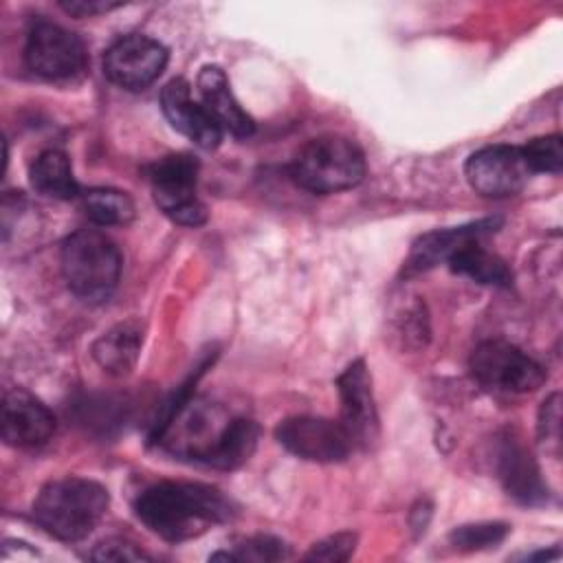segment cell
Returning a JSON list of instances; mask_svg holds the SVG:
<instances>
[{
    "mask_svg": "<svg viewBox=\"0 0 563 563\" xmlns=\"http://www.w3.org/2000/svg\"><path fill=\"white\" fill-rule=\"evenodd\" d=\"M446 264L453 273L464 275L477 284L501 288H508L512 284V271L508 268V264L499 255L486 251L479 242L462 246L446 260Z\"/></svg>",
    "mask_w": 563,
    "mask_h": 563,
    "instance_id": "cell-18",
    "label": "cell"
},
{
    "mask_svg": "<svg viewBox=\"0 0 563 563\" xmlns=\"http://www.w3.org/2000/svg\"><path fill=\"white\" fill-rule=\"evenodd\" d=\"M136 517L161 539L180 543L231 519V501L213 486L198 482H158L134 504Z\"/></svg>",
    "mask_w": 563,
    "mask_h": 563,
    "instance_id": "cell-1",
    "label": "cell"
},
{
    "mask_svg": "<svg viewBox=\"0 0 563 563\" xmlns=\"http://www.w3.org/2000/svg\"><path fill=\"white\" fill-rule=\"evenodd\" d=\"M167 48L147 35H125L117 40L103 57L106 77L125 90H145L165 70Z\"/></svg>",
    "mask_w": 563,
    "mask_h": 563,
    "instance_id": "cell-9",
    "label": "cell"
},
{
    "mask_svg": "<svg viewBox=\"0 0 563 563\" xmlns=\"http://www.w3.org/2000/svg\"><path fill=\"white\" fill-rule=\"evenodd\" d=\"M358 537L350 530L336 532L325 537L323 541L314 543L310 548V552L306 554L308 561H328V563H339V561H347L354 554Z\"/></svg>",
    "mask_w": 563,
    "mask_h": 563,
    "instance_id": "cell-26",
    "label": "cell"
},
{
    "mask_svg": "<svg viewBox=\"0 0 563 563\" xmlns=\"http://www.w3.org/2000/svg\"><path fill=\"white\" fill-rule=\"evenodd\" d=\"M196 86L200 92V103L222 132H229L235 139H246L255 132L253 119L231 92L229 79L220 66H205L198 73Z\"/></svg>",
    "mask_w": 563,
    "mask_h": 563,
    "instance_id": "cell-16",
    "label": "cell"
},
{
    "mask_svg": "<svg viewBox=\"0 0 563 563\" xmlns=\"http://www.w3.org/2000/svg\"><path fill=\"white\" fill-rule=\"evenodd\" d=\"M521 152L532 174H559L563 169V145L559 134L532 139Z\"/></svg>",
    "mask_w": 563,
    "mask_h": 563,
    "instance_id": "cell-23",
    "label": "cell"
},
{
    "mask_svg": "<svg viewBox=\"0 0 563 563\" xmlns=\"http://www.w3.org/2000/svg\"><path fill=\"white\" fill-rule=\"evenodd\" d=\"M108 490L86 477H62L44 484L33 501V519L59 541L86 539L108 510Z\"/></svg>",
    "mask_w": 563,
    "mask_h": 563,
    "instance_id": "cell-2",
    "label": "cell"
},
{
    "mask_svg": "<svg viewBox=\"0 0 563 563\" xmlns=\"http://www.w3.org/2000/svg\"><path fill=\"white\" fill-rule=\"evenodd\" d=\"M161 108L172 128L187 136L194 145L202 150H216L220 145L222 130L205 106L191 97V86L187 79L176 77L163 86Z\"/></svg>",
    "mask_w": 563,
    "mask_h": 563,
    "instance_id": "cell-14",
    "label": "cell"
},
{
    "mask_svg": "<svg viewBox=\"0 0 563 563\" xmlns=\"http://www.w3.org/2000/svg\"><path fill=\"white\" fill-rule=\"evenodd\" d=\"M59 7L75 15V18H90L99 13H108L112 9H119L121 2H108V0H62Z\"/></svg>",
    "mask_w": 563,
    "mask_h": 563,
    "instance_id": "cell-28",
    "label": "cell"
},
{
    "mask_svg": "<svg viewBox=\"0 0 563 563\" xmlns=\"http://www.w3.org/2000/svg\"><path fill=\"white\" fill-rule=\"evenodd\" d=\"M537 431H539V442L543 444V449L559 455V446H561V398H559V394H552L550 398L543 400V405L539 409Z\"/></svg>",
    "mask_w": 563,
    "mask_h": 563,
    "instance_id": "cell-25",
    "label": "cell"
},
{
    "mask_svg": "<svg viewBox=\"0 0 563 563\" xmlns=\"http://www.w3.org/2000/svg\"><path fill=\"white\" fill-rule=\"evenodd\" d=\"M510 532L508 523L501 521H484V523H468L460 526L449 534V541L455 550L475 552V550H490L497 548L506 534Z\"/></svg>",
    "mask_w": 563,
    "mask_h": 563,
    "instance_id": "cell-22",
    "label": "cell"
},
{
    "mask_svg": "<svg viewBox=\"0 0 563 563\" xmlns=\"http://www.w3.org/2000/svg\"><path fill=\"white\" fill-rule=\"evenodd\" d=\"M260 438V427L251 418L233 416L224 435L220 438L216 451L211 453L207 466L213 468H238L255 451Z\"/></svg>",
    "mask_w": 563,
    "mask_h": 563,
    "instance_id": "cell-20",
    "label": "cell"
},
{
    "mask_svg": "<svg viewBox=\"0 0 563 563\" xmlns=\"http://www.w3.org/2000/svg\"><path fill=\"white\" fill-rule=\"evenodd\" d=\"M31 185L35 191L57 200H70L81 196V189L73 176L68 156L62 150H44L31 165Z\"/></svg>",
    "mask_w": 563,
    "mask_h": 563,
    "instance_id": "cell-19",
    "label": "cell"
},
{
    "mask_svg": "<svg viewBox=\"0 0 563 563\" xmlns=\"http://www.w3.org/2000/svg\"><path fill=\"white\" fill-rule=\"evenodd\" d=\"M152 196L158 209L176 224L200 227L207 222V207L196 194L198 161L191 154H167L145 167Z\"/></svg>",
    "mask_w": 563,
    "mask_h": 563,
    "instance_id": "cell-5",
    "label": "cell"
},
{
    "mask_svg": "<svg viewBox=\"0 0 563 563\" xmlns=\"http://www.w3.org/2000/svg\"><path fill=\"white\" fill-rule=\"evenodd\" d=\"M24 59L37 77L57 81L70 79L84 68L86 51L75 33L55 22L40 20L29 31Z\"/></svg>",
    "mask_w": 563,
    "mask_h": 563,
    "instance_id": "cell-8",
    "label": "cell"
},
{
    "mask_svg": "<svg viewBox=\"0 0 563 563\" xmlns=\"http://www.w3.org/2000/svg\"><path fill=\"white\" fill-rule=\"evenodd\" d=\"M97 561H143L152 559L147 552H143L139 545L125 539H106L101 541L95 552L90 554Z\"/></svg>",
    "mask_w": 563,
    "mask_h": 563,
    "instance_id": "cell-27",
    "label": "cell"
},
{
    "mask_svg": "<svg viewBox=\"0 0 563 563\" xmlns=\"http://www.w3.org/2000/svg\"><path fill=\"white\" fill-rule=\"evenodd\" d=\"M275 438L288 453L319 464L343 462L354 449L339 420L317 416H292L282 420L275 429Z\"/></svg>",
    "mask_w": 563,
    "mask_h": 563,
    "instance_id": "cell-7",
    "label": "cell"
},
{
    "mask_svg": "<svg viewBox=\"0 0 563 563\" xmlns=\"http://www.w3.org/2000/svg\"><path fill=\"white\" fill-rule=\"evenodd\" d=\"M62 273L81 301L101 303L110 299L119 284L121 253L106 233L81 229L62 246Z\"/></svg>",
    "mask_w": 563,
    "mask_h": 563,
    "instance_id": "cell-4",
    "label": "cell"
},
{
    "mask_svg": "<svg viewBox=\"0 0 563 563\" xmlns=\"http://www.w3.org/2000/svg\"><path fill=\"white\" fill-rule=\"evenodd\" d=\"M499 227H501L499 218H484V220H477L471 224L424 233L413 242L402 273L407 277L424 273V271L438 266L440 262H446L462 246H466L471 242H482L486 235L495 233Z\"/></svg>",
    "mask_w": 563,
    "mask_h": 563,
    "instance_id": "cell-15",
    "label": "cell"
},
{
    "mask_svg": "<svg viewBox=\"0 0 563 563\" xmlns=\"http://www.w3.org/2000/svg\"><path fill=\"white\" fill-rule=\"evenodd\" d=\"M2 440L9 446L33 449L42 446L55 433L53 411L31 391L15 387L2 398Z\"/></svg>",
    "mask_w": 563,
    "mask_h": 563,
    "instance_id": "cell-12",
    "label": "cell"
},
{
    "mask_svg": "<svg viewBox=\"0 0 563 563\" xmlns=\"http://www.w3.org/2000/svg\"><path fill=\"white\" fill-rule=\"evenodd\" d=\"M81 207L86 216L99 227L128 224L134 220V202L125 191L110 187H92L81 191Z\"/></svg>",
    "mask_w": 563,
    "mask_h": 563,
    "instance_id": "cell-21",
    "label": "cell"
},
{
    "mask_svg": "<svg viewBox=\"0 0 563 563\" xmlns=\"http://www.w3.org/2000/svg\"><path fill=\"white\" fill-rule=\"evenodd\" d=\"M288 556L286 543L268 537V534H257V537H249L246 541L238 543L233 552H216L211 554V559H224V561H277Z\"/></svg>",
    "mask_w": 563,
    "mask_h": 563,
    "instance_id": "cell-24",
    "label": "cell"
},
{
    "mask_svg": "<svg viewBox=\"0 0 563 563\" xmlns=\"http://www.w3.org/2000/svg\"><path fill=\"white\" fill-rule=\"evenodd\" d=\"M363 150L345 136L310 139L290 161V178L310 194H336L356 187L365 176Z\"/></svg>",
    "mask_w": 563,
    "mask_h": 563,
    "instance_id": "cell-3",
    "label": "cell"
},
{
    "mask_svg": "<svg viewBox=\"0 0 563 563\" xmlns=\"http://www.w3.org/2000/svg\"><path fill=\"white\" fill-rule=\"evenodd\" d=\"M468 369L482 387L501 394H528L539 389L548 378L539 361L499 339L479 343L471 352Z\"/></svg>",
    "mask_w": 563,
    "mask_h": 563,
    "instance_id": "cell-6",
    "label": "cell"
},
{
    "mask_svg": "<svg viewBox=\"0 0 563 563\" xmlns=\"http://www.w3.org/2000/svg\"><path fill=\"white\" fill-rule=\"evenodd\" d=\"M497 477L506 493L526 506H539L548 501V486L541 477L539 464L523 440L508 431L497 444Z\"/></svg>",
    "mask_w": 563,
    "mask_h": 563,
    "instance_id": "cell-13",
    "label": "cell"
},
{
    "mask_svg": "<svg viewBox=\"0 0 563 563\" xmlns=\"http://www.w3.org/2000/svg\"><path fill=\"white\" fill-rule=\"evenodd\" d=\"M341 398L339 422L358 449H369L378 440V411L372 391V376L363 358L352 361L336 378Z\"/></svg>",
    "mask_w": 563,
    "mask_h": 563,
    "instance_id": "cell-11",
    "label": "cell"
},
{
    "mask_svg": "<svg viewBox=\"0 0 563 563\" xmlns=\"http://www.w3.org/2000/svg\"><path fill=\"white\" fill-rule=\"evenodd\" d=\"M143 345V325L136 319L121 321L103 332L92 345V358L110 376H125L134 369Z\"/></svg>",
    "mask_w": 563,
    "mask_h": 563,
    "instance_id": "cell-17",
    "label": "cell"
},
{
    "mask_svg": "<svg viewBox=\"0 0 563 563\" xmlns=\"http://www.w3.org/2000/svg\"><path fill=\"white\" fill-rule=\"evenodd\" d=\"M468 185L484 198H508L519 194L532 172L517 145H488L473 152L464 165Z\"/></svg>",
    "mask_w": 563,
    "mask_h": 563,
    "instance_id": "cell-10",
    "label": "cell"
}]
</instances>
